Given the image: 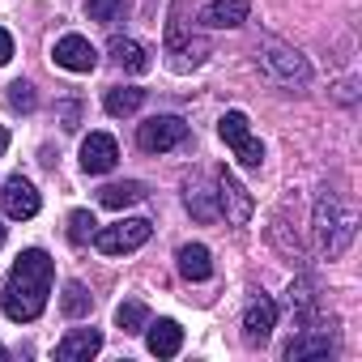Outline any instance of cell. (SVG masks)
I'll use <instances>...</instances> for the list:
<instances>
[{
	"label": "cell",
	"instance_id": "6da1fadb",
	"mask_svg": "<svg viewBox=\"0 0 362 362\" xmlns=\"http://www.w3.org/2000/svg\"><path fill=\"white\" fill-rule=\"evenodd\" d=\"M52 256L43 247H26L18 256V264L9 269V281H5V315L13 324H30L43 315L47 307V294H52Z\"/></svg>",
	"mask_w": 362,
	"mask_h": 362
},
{
	"label": "cell",
	"instance_id": "7a4b0ae2",
	"mask_svg": "<svg viewBox=\"0 0 362 362\" xmlns=\"http://www.w3.org/2000/svg\"><path fill=\"white\" fill-rule=\"evenodd\" d=\"M315 235H320V247L328 256H341L354 239V218L341 209V201L332 192H320L315 197Z\"/></svg>",
	"mask_w": 362,
	"mask_h": 362
},
{
	"label": "cell",
	"instance_id": "3957f363",
	"mask_svg": "<svg viewBox=\"0 0 362 362\" xmlns=\"http://www.w3.org/2000/svg\"><path fill=\"white\" fill-rule=\"evenodd\" d=\"M260 69H264L277 86H286V90H303V86L311 81V64H307L294 47H286V43H277V39H264V43H260Z\"/></svg>",
	"mask_w": 362,
	"mask_h": 362
},
{
	"label": "cell",
	"instance_id": "277c9868",
	"mask_svg": "<svg viewBox=\"0 0 362 362\" xmlns=\"http://www.w3.org/2000/svg\"><path fill=\"white\" fill-rule=\"evenodd\" d=\"M218 132H222V141L235 149V158L243 162V166H260L264 162V145L252 136V124H247V115L243 111H226L222 119H218Z\"/></svg>",
	"mask_w": 362,
	"mask_h": 362
},
{
	"label": "cell",
	"instance_id": "5b68a950",
	"mask_svg": "<svg viewBox=\"0 0 362 362\" xmlns=\"http://www.w3.org/2000/svg\"><path fill=\"white\" fill-rule=\"evenodd\" d=\"M149 222L145 218H124V222H115V226H103V230H94V247L103 252V256H124V252H136L145 239H149Z\"/></svg>",
	"mask_w": 362,
	"mask_h": 362
},
{
	"label": "cell",
	"instance_id": "8992f818",
	"mask_svg": "<svg viewBox=\"0 0 362 362\" xmlns=\"http://www.w3.org/2000/svg\"><path fill=\"white\" fill-rule=\"evenodd\" d=\"M184 141H188V124L179 115H153V119H145L136 128V145L145 153H166V149L184 145Z\"/></svg>",
	"mask_w": 362,
	"mask_h": 362
},
{
	"label": "cell",
	"instance_id": "52a82bcc",
	"mask_svg": "<svg viewBox=\"0 0 362 362\" xmlns=\"http://www.w3.org/2000/svg\"><path fill=\"white\" fill-rule=\"evenodd\" d=\"M214 184H218V214H226L230 226H247V222H252V209H256L252 197H247V188L239 184L226 166L214 175Z\"/></svg>",
	"mask_w": 362,
	"mask_h": 362
},
{
	"label": "cell",
	"instance_id": "ba28073f",
	"mask_svg": "<svg viewBox=\"0 0 362 362\" xmlns=\"http://www.w3.org/2000/svg\"><path fill=\"white\" fill-rule=\"evenodd\" d=\"M184 201H188V214L197 222H218L222 218L218 214V184H214L205 170H197L188 184H184Z\"/></svg>",
	"mask_w": 362,
	"mask_h": 362
},
{
	"label": "cell",
	"instance_id": "9c48e42d",
	"mask_svg": "<svg viewBox=\"0 0 362 362\" xmlns=\"http://www.w3.org/2000/svg\"><path fill=\"white\" fill-rule=\"evenodd\" d=\"M0 205H5V214H9V218L26 222V218H35V214H39V192H35L30 179L13 175V179H5V188H0Z\"/></svg>",
	"mask_w": 362,
	"mask_h": 362
},
{
	"label": "cell",
	"instance_id": "30bf717a",
	"mask_svg": "<svg viewBox=\"0 0 362 362\" xmlns=\"http://www.w3.org/2000/svg\"><path fill=\"white\" fill-rule=\"evenodd\" d=\"M52 60H56L60 69H69V73H90V69L98 64V52H94L90 39H81V35H64V39H56Z\"/></svg>",
	"mask_w": 362,
	"mask_h": 362
},
{
	"label": "cell",
	"instance_id": "8fae6325",
	"mask_svg": "<svg viewBox=\"0 0 362 362\" xmlns=\"http://www.w3.org/2000/svg\"><path fill=\"white\" fill-rule=\"evenodd\" d=\"M115 162H119V145H115V136H107V132H90V136L81 141V166H86L90 175H107Z\"/></svg>",
	"mask_w": 362,
	"mask_h": 362
},
{
	"label": "cell",
	"instance_id": "7c38bea8",
	"mask_svg": "<svg viewBox=\"0 0 362 362\" xmlns=\"http://www.w3.org/2000/svg\"><path fill=\"white\" fill-rule=\"evenodd\" d=\"M273 324H277V303H273L269 294H256V298L247 303V311H243V332H247V341H252V345L269 341Z\"/></svg>",
	"mask_w": 362,
	"mask_h": 362
},
{
	"label": "cell",
	"instance_id": "4fadbf2b",
	"mask_svg": "<svg viewBox=\"0 0 362 362\" xmlns=\"http://www.w3.org/2000/svg\"><path fill=\"white\" fill-rule=\"evenodd\" d=\"M252 18V5L247 0H209V5L201 9V22L209 30H235Z\"/></svg>",
	"mask_w": 362,
	"mask_h": 362
},
{
	"label": "cell",
	"instance_id": "5bb4252c",
	"mask_svg": "<svg viewBox=\"0 0 362 362\" xmlns=\"http://www.w3.org/2000/svg\"><path fill=\"white\" fill-rule=\"evenodd\" d=\"M328 349H332V337H328V328H320V324H307V328H303V337H294V341L286 345V362L324 358Z\"/></svg>",
	"mask_w": 362,
	"mask_h": 362
},
{
	"label": "cell",
	"instance_id": "9a60e30c",
	"mask_svg": "<svg viewBox=\"0 0 362 362\" xmlns=\"http://www.w3.org/2000/svg\"><path fill=\"white\" fill-rule=\"evenodd\" d=\"M98 349H103V332L98 328H77L56 345V358L60 362H81V358H94Z\"/></svg>",
	"mask_w": 362,
	"mask_h": 362
},
{
	"label": "cell",
	"instance_id": "2e32d148",
	"mask_svg": "<svg viewBox=\"0 0 362 362\" xmlns=\"http://www.w3.org/2000/svg\"><path fill=\"white\" fill-rule=\"evenodd\" d=\"M145 345H149V354H158V358H175L179 345H184V328H179L175 320L145 324Z\"/></svg>",
	"mask_w": 362,
	"mask_h": 362
},
{
	"label": "cell",
	"instance_id": "e0dca14e",
	"mask_svg": "<svg viewBox=\"0 0 362 362\" xmlns=\"http://www.w3.org/2000/svg\"><path fill=\"white\" fill-rule=\"evenodd\" d=\"M179 273L188 281H209L214 277V256L205 243H184L179 247Z\"/></svg>",
	"mask_w": 362,
	"mask_h": 362
},
{
	"label": "cell",
	"instance_id": "ac0fdd59",
	"mask_svg": "<svg viewBox=\"0 0 362 362\" xmlns=\"http://www.w3.org/2000/svg\"><path fill=\"white\" fill-rule=\"evenodd\" d=\"M111 56H115V64L128 69V73H145V69H149V56H145V47H141L136 39L115 35V39H111Z\"/></svg>",
	"mask_w": 362,
	"mask_h": 362
},
{
	"label": "cell",
	"instance_id": "d6986e66",
	"mask_svg": "<svg viewBox=\"0 0 362 362\" xmlns=\"http://www.w3.org/2000/svg\"><path fill=\"white\" fill-rule=\"evenodd\" d=\"M98 201H103L107 209H128V205L145 201V188L136 184V179H124V184H107V188L98 192Z\"/></svg>",
	"mask_w": 362,
	"mask_h": 362
},
{
	"label": "cell",
	"instance_id": "ffe728a7",
	"mask_svg": "<svg viewBox=\"0 0 362 362\" xmlns=\"http://www.w3.org/2000/svg\"><path fill=\"white\" fill-rule=\"evenodd\" d=\"M107 111L111 115H132L141 103H145V90H136V86H115V90H107Z\"/></svg>",
	"mask_w": 362,
	"mask_h": 362
},
{
	"label": "cell",
	"instance_id": "44dd1931",
	"mask_svg": "<svg viewBox=\"0 0 362 362\" xmlns=\"http://www.w3.org/2000/svg\"><path fill=\"white\" fill-rule=\"evenodd\" d=\"M60 307H64V315L81 320V315H90L94 298H90V290H86L81 281H69V286H64V298H60Z\"/></svg>",
	"mask_w": 362,
	"mask_h": 362
},
{
	"label": "cell",
	"instance_id": "7402d4cb",
	"mask_svg": "<svg viewBox=\"0 0 362 362\" xmlns=\"http://www.w3.org/2000/svg\"><path fill=\"white\" fill-rule=\"evenodd\" d=\"M145 324H149L145 303H119L115 307V328L119 332H145Z\"/></svg>",
	"mask_w": 362,
	"mask_h": 362
},
{
	"label": "cell",
	"instance_id": "603a6c76",
	"mask_svg": "<svg viewBox=\"0 0 362 362\" xmlns=\"http://www.w3.org/2000/svg\"><path fill=\"white\" fill-rule=\"evenodd\" d=\"M94 230H98V222H94L90 209H73V214H69V243L86 247V243L94 239Z\"/></svg>",
	"mask_w": 362,
	"mask_h": 362
},
{
	"label": "cell",
	"instance_id": "cb8c5ba5",
	"mask_svg": "<svg viewBox=\"0 0 362 362\" xmlns=\"http://www.w3.org/2000/svg\"><path fill=\"white\" fill-rule=\"evenodd\" d=\"M86 13H90V22L111 26V22H119V18H124V0H90Z\"/></svg>",
	"mask_w": 362,
	"mask_h": 362
},
{
	"label": "cell",
	"instance_id": "d4e9b609",
	"mask_svg": "<svg viewBox=\"0 0 362 362\" xmlns=\"http://www.w3.org/2000/svg\"><path fill=\"white\" fill-rule=\"evenodd\" d=\"M9 107L13 111H35V86L30 81H13L9 86Z\"/></svg>",
	"mask_w": 362,
	"mask_h": 362
},
{
	"label": "cell",
	"instance_id": "484cf974",
	"mask_svg": "<svg viewBox=\"0 0 362 362\" xmlns=\"http://www.w3.org/2000/svg\"><path fill=\"white\" fill-rule=\"evenodd\" d=\"M9 60H13V35L0 30V64H9Z\"/></svg>",
	"mask_w": 362,
	"mask_h": 362
},
{
	"label": "cell",
	"instance_id": "4316f807",
	"mask_svg": "<svg viewBox=\"0 0 362 362\" xmlns=\"http://www.w3.org/2000/svg\"><path fill=\"white\" fill-rule=\"evenodd\" d=\"M60 115H64V128H77V103H64Z\"/></svg>",
	"mask_w": 362,
	"mask_h": 362
},
{
	"label": "cell",
	"instance_id": "83f0119b",
	"mask_svg": "<svg viewBox=\"0 0 362 362\" xmlns=\"http://www.w3.org/2000/svg\"><path fill=\"white\" fill-rule=\"evenodd\" d=\"M5 149H9V132H5V128H0V153H5Z\"/></svg>",
	"mask_w": 362,
	"mask_h": 362
},
{
	"label": "cell",
	"instance_id": "f1b7e54d",
	"mask_svg": "<svg viewBox=\"0 0 362 362\" xmlns=\"http://www.w3.org/2000/svg\"><path fill=\"white\" fill-rule=\"evenodd\" d=\"M5 358H9V349H5V345H0V362H5Z\"/></svg>",
	"mask_w": 362,
	"mask_h": 362
},
{
	"label": "cell",
	"instance_id": "f546056e",
	"mask_svg": "<svg viewBox=\"0 0 362 362\" xmlns=\"http://www.w3.org/2000/svg\"><path fill=\"white\" fill-rule=\"evenodd\" d=\"M0 247H5V226H0Z\"/></svg>",
	"mask_w": 362,
	"mask_h": 362
}]
</instances>
